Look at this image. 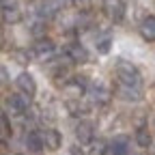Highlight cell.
I'll return each instance as SVG.
<instances>
[{
  "mask_svg": "<svg viewBox=\"0 0 155 155\" xmlns=\"http://www.w3.org/2000/svg\"><path fill=\"white\" fill-rule=\"evenodd\" d=\"M63 5H65V0H41V2L37 5V15L43 17V19L54 17V15L61 13Z\"/></svg>",
  "mask_w": 155,
  "mask_h": 155,
  "instance_id": "1",
  "label": "cell"
},
{
  "mask_svg": "<svg viewBox=\"0 0 155 155\" xmlns=\"http://www.w3.org/2000/svg\"><path fill=\"white\" fill-rule=\"evenodd\" d=\"M104 11L112 22H121L125 15V5L123 0H104Z\"/></svg>",
  "mask_w": 155,
  "mask_h": 155,
  "instance_id": "2",
  "label": "cell"
},
{
  "mask_svg": "<svg viewBox=\"0 0 155 155\" xmlns=\"http://www.w3.org/2000/svg\"><path fill=\"white\" fill-rule=\"evenodd\" d=\"M32 52H35V56L39 58V61H50V58L54 56V52H56V48H54V43L50 41V39H39V41L35 43V48H32Z\"/></svg>",
  "mask_w": 155,
  "mask_h": 155,
  "instance_id": "3",
  "label": "cell"
},
{
  "mask_svg": "<svg viewBox=\"0 0 155 155\" xmlns=\"http://www.w3.org/2000/svg\"><path fill=\"white\" fill-rule=\"evenodd\" d=\"M7 106L13 114H26L28 112V95H11L7 97Z\"/></svg>",
  "mask_w": 155,
  "mask_h": 155,
  "instance_id": "4",
  "label": "cell"
},
{
  "mask_svg": "<svg viewBox=\"0 0 155 155\" xmlns=\"http://www.w3.org/2000/svg\"><path fill=\"white\" fill-rule=\"evenodd\" d=\"M2 19L7 24H15L22 19V13H19L15 0H2Z\"/></svg>",
  "mask_w": 155,
  "mask_h": 155,
  "instance_id": "5",
  "label": "cell"
},
{
  "mask_svg": "<svg viewBox=\"0 0 155 155\" xmlns=\"http://www.w3.org/2000/svg\"><path fill=\"white\" fill-rule=\"evenodd\" d=\"M15 84H17V88H19V91H22L24 95H28V97H32V95L37 93V84H35V80H32V75H30V73H26V71L17 75Z\"/></svg>",
  "mask_w": 155,
  "mask_h": 155,
  "instance_id": "6",
  "label": "cell"
},
{
  "mask_svg": "<svg viewBox=\"0 0 155 155\" xmlns=\"http://www.w3.org/2000/svg\"><path fill=\"white\" fill-rule=\"evenodd\" d=\"M93 134H95V129H93V125H91L88 121H80V123L75 125V138H78V142H80V144L91 142V140H93Z\"/></svg>",
  "mask_w": 155,
  "mask_h": 155,
  "instance_id": "7",
  "label": "cell"
},
{
  "mask_svg": "<svg viewBox=\"0 0 155 155\" xmlns=\"http://www.w3.org/2000/svg\"><path fill=\"white\" fill-rule=\"evenodd\" d=\"M43 142H45V147L50 151H58L61 144H63V136L58 134L56 129H45L43 131Z\"/></svg>",
  "mask_w": 155,
  "mask_h": 155,
  "instance_id": "8",
  "label": "cell"
},
{
  "mask_svg": "<svg viewBox=\"0 0 155 155\" xmlns=\"http://www.w3.org/2000/svg\"><path fill=\"white\" fill-rule=\"evenodd\" d=\"M67 56L71 58V63H75V65H80V63H86V61H88V54H86V50H84L80 43L69 45V48H67Z\"/></svg>",
  "mask_w": 155,
  "mask_h": 155,
  "instance_id": "9",
  "label": "cell"
},
{
  "mask_svg": "<svg viewBox=\"0 0 155 155\" xmlns=\"http://www.w3.org/2000/svg\"><path fill=\"white\" fill-rule=\"evenodd\" d=\"M43 147H45V142H43V136H39L37 131L26 134V149H28L30 153H39Z\"/></svg>",
  "mask_w": 155,
  "mask_h": 155,
  "instance_id": "10",
  "label": "cell"
},
{
  "mask_svg": "<svg viewBox=\"0 0 155 155\" xmlns=\"http://www.w3.org/2000/svg\"><path fill=\"white\" fill-rule=\"evenodd\" d=\"M140 35L147 39V41H155V17L149 15L142 19V24H140Z\"/></svg>",
  "mask_w": 155,
  "mask_h": 155,
  "instance_id": "11",
  "label": "cell"
},
{
  "mask_svg": "<svg viewBox=\"0 0 155 155\" xmlns=\"http://www.w3.org/2000/svg\"><path fill=\"white\" fill-rule=\"evenodd\" d=\"M104 155H127V140L125 138H116L114 142H110L106 147Z\"/></svg>",
  "mask_w": 155,
  "mask_h": 155,
  "instance_id": "12",
  "label": "cell"
},
{
  "mask_svg": "<svg viewBox=\"0 0 155 155\" xmlns=\"http://www.w3.org/2000/svg\"><path fill=\"white\" fill-rule=\"evenodd\" d=\"M88 93H91V97H93L95 101H101V104H104V101H108V97H110V95H108V91H106V88H101V84H93Z\"/></svg>",
  "mask_w": 155,
  "mask_h": 155,
  "instance_id": "13",
  "label": "cell"
},
{
  "mask_svg": "<svg viewBox=\"0 0 155 155\" xmlns=\"http://www.w3.org/2000/svg\"><path fill=\"white\" fill-rule=\"evenodd\" d=\"M136 142L147 149V147L151 144V134H149L147 129H138V131H136Z\"/></svg>",
  "mask_w": 155,
  "mask_h": 155,
  "instance_id": "14",
  "label": "cell"
},
{
  "mask_svg": "<svg viewBox=\"0 0 155 155\" xmlns=\"http://www.w3.org/2000/svg\"><path fill=\"white\" fill-rule=\"evenodd\" d=\"M97 50H99L101 54H108V50H110V37L97 39Z\"/></svg>",
  "mask_w": 155,
  "mask_h": 155,
  "instance_id": "15",
  "label": "cell"
},
{
  "mask_svg": "<svg viewBox=\"0 0 155 155\" xmlns=\"http://www.w3.org/2000/svg\"><path fill=\"white\" fill-rule=\"evenodd\" d=\"M11 136V129H9V116L5 114L2 116V138H9Z\"/></svg>",
  "mask_w": 155,
  "mask_h": 155,
  "instance_id": "16",
  "label": "cell"
},
{
  "mask_svg": "<svg viewBox=\"0 0 155 155\" xmlns=\"http://www.w3.org/2000/svg\"><path fill=\"white\" fill-rule=\"evenodd\" d=\"M69 155H84V153H82L80 149H78V147H73V149L69 151Z\"/></svg>",
  "mask_w": 155,
  "mask_h": 155,
  "instance_id": "17",
  "label": "cell"
}]
</instances>
